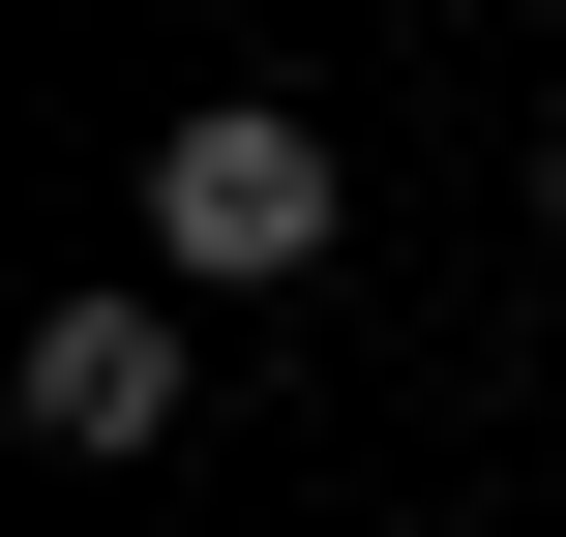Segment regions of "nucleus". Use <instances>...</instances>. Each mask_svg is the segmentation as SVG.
Returning a JSON list of instances; mask_svg holds the SVG:
<instances>
[{
	"mask_svg": "<svg viewBox=\"0 0 566 537\" xmlns=\"http://www.w3.org/2000/svg\"><path fill=\"white\" fill-rule=\"evenodd\" d=\"M537 239H566V120H537Z\"/></svg>",
	"mask_w": 566,
	"mask_h": 537,
	"instance_id": "nucleus-3",
	"label": "nucleus"
},
{
	"mask_svg": "<svg viewBox=\"0 0 566 537\" xmlns=\"http://www.w3.org/2000/svg\"><path fill=\"white\" fill-rule=\"evenodd\" d=\"M30 448H90V478H149V448H179V269L30 329Z\"/></svg>",
	"mask_w": 566,
	"mask_h": 537,
	"instance_id": "nucleus-2",
	"label": "nucleus"
},
{
	"mask_svg": "<svg viewBox=\"0 0 566 537\" xmlns=\"http://www.w3.org/2000/svg\"><path fill=\"white\" fill-rule=\"evenodd\" d=\"M149 269H179V299L328 269V120H298V90H179V120H149Z\"/></svg>",
	"mask_w": 566,
	"mask_h": 537,
	"instance_id": "nucleus-1",
	"label": "nucleus"
}]
</instances>
